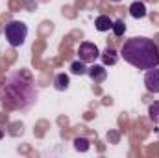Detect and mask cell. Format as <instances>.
<instances>
[{"label": "cell", "instance_id": "1", "mask_svg": "<svg viewBox=\"0 0 159 158\" xmlns=\"http://www.w3.org/2000/svg\"><path fill=\"white\" fill-rule=\"evenodd\" d=\"M0 101L9 110H30L37 101L35 84L24 73H13L0 86Z\"/></svg>", "mask_w": 159, "mask_h": 158}, {"label": "cell", "instance_id": "2", "mask_svg": "<svg viewBox=\"0 0 159 158\" xmlns=\"http://www.w3.org/2000/svg\"><path fill=\"white\" fill-rule=\"evenodd\" d=\"M120 56L124 58V62L143 71L154 69L159 65V47L154 39L148 37L126 39L120 48Z\"/></svg>", "mask_w": 159, "mask_h": 158}, {"label": "cell", "instance_id": "3", "mask_svg": "<svg viewBox=\"0 0 159 158\" xmlns=\"http://www.w3.org/2000/svg\"><path fill=\"white\" fill-rule=\"evenodd\" d=\"M4 36L11 47H22L28 37V26L22 21H9L4 26Z\"/></svg>", "mask_w": 159, "mask_h": 158}, {"label": "cell", "instance_id": "4", "mask_svg": "<svg viewBox=\"0 0 159 158\" xmlns=\"http://www.w3.org/2000/svg\"><path fill=\"white\" fill-rule=\"evenodd\" d=\"M78 58L81 60V62H85V63H94V62L100 58V50H98V47H96L94 43L85 41V43L80 45Z\"/></svg>", "mask_w": 159, "mask_h": 158}, {"label": "cell", "instance_id": "5", "mask_svg": "<svg viewBox=\"0 0 159 158\" xmlns=\"http://www.w3.org/2000/svg\"><path fill=\"white\" fill-rule=\"evenodd\" d=\"M144 87L150 91V93H159V69H148L146 75H144Z\"/></svg>", "mask_w": 159, "mask_h": 158}, {"label": "cell", "instance_id": "6", "mask_svg": "<svg viewBox=\"0 0 159 158\" xmlns=\"http://www.w3.org/2000/svg\"><path fill=\"white\" fill-rule=\"evenodd\" d=\"M87 75H89V78L93 80L94 84H102V82H106V78H107V69H106V65L93 63L87 69Z\"/></svg>", "mask_w": 159, "mask_h": 158}, {"label": "cell", "instance_id": "7", "mask_svg": "<svg viewBox=\"0 0 159 158\" xmlns=\"http://www.w3.org/2000/svg\"><path fill=\"white\" fill-rule=\"evenodd\" d=\"M100 58H102V63H104V65H115V63L119 62V54H117V50L111 48V47H107L104 52H100Z\"/></svg>", "mask_w": 159, "mask_h": 158}, {"label": "cell", "instance_id": "8", "mask_svg": "<svg viewBox=\"0 0 159 158\" xmlns=\"http://www.w3.org/2000/svg\"><path fill=\"white\" fill-rule=\"evenodd\" d=\"M129 15L133 17V19H144L146 17V6H144V2H133L131 6H129Z\"/></svg>", "mask_w": 159, "mask_h": 158}, {"label": "cell", "instance_id": "9", "mask_svg": "<svg viewBox=\"0 0 159 158\" xmlns=\"http://www.w3.org/2000/svg\"><path fill=\"white\" fill-rule=\"evenodd\" d=\"M69 86H70V78H69V75L59 73V75L54 77V87H56L57 91H67Z\"/></svg>", "mask_w": 159, "mask_h": 158}, {"label": "cell", "instance_id": "10", "mask_svg": "<svg viewBox=\"0 0 159 158\" xmlns=\"http://www.w3.org/2000/svg\"><path fill=\"white\" fill-rule=\"evenodd\" d=\"M94 28H96L98 32H107V30L113 28V21H111L107 15H100V17H96V21H94Z\"/></svg>", "mask_w": 159, "mask_h": 158}, {"label": "cell", "instance_id": "11", "mask_svg": "<svg viewBox=\"0 0 159 158\" xmlns=\"http://www.w3.org/2000/svg\"><path fill=\"white\" fill-rule=\"evenodd\" d=\"M87 65H85V62H81V60H76V62H72L70 63V73L72 75H76V77H83V75H87Z\"/></svg>", "mask_w": 159, "mask_h": 158}, {"label": "cell", "instance_id": "12", "mask_svg": "<svg viewBox=\"0 0 159 158\" xmlns=\"http://www.w3.org/2000/svg\"><path fill=\"white\" fill-rule=\"evenodd\" d=\"M148 117H150V121H152V123L159 125V101L152 102V104L148 106Z\"/></svg>", "mask_w": 159, "mask_h": 158}, {"label": "cell", "instance_id": "13", "mask_svg": "<svg viewBox=\"0 0 159 158\" xmlns=\"http://www.w3.org/2000/svg\"><path fill=\"white\" fill-rule=\"evenodd\" d=\"M113 34L117 36V37H122L124 36V32H126V22L122 21V19H117V21H113Z\"/></svg>", "mask_w": 159, "mask_h": 158}, {"label": "cell", "instance_id": "14", "mask_svg": "<svg viewBox=\"0 0 159 158\" xmlns=\"http://www.w3.org/2000/svg\"><path fill=\"white\" fill-rule=\"evenodd\" d=\"M74 149H76V151H81V153L89 151V140H85V138H76V140H74Z\"/></svg>", "mask_w": 159, "mask_h": 158}, {"label": "cell", "instance_id": "15", "mask_svg": "<svg viewBox=\"0 0 159 158\" xmlns=\"http://www.w3.org/2000/svg\"><path fill=\"white\" fill-rule=\"evenodd\" d=\"M2 138H4V130L0 128V140H2Z\"/></svg>", "mask_w": 159, "mask_h": 158}, {"label": "cell", "instance_id": "16", "mask_svg": "<svg viewBox=\"0 0 159 158\" xmlns=\"http://www.w3.org/2000/svg\"><path fill=\"white\" fill-rule=\"evenodd\" d=\"M109 2H113V4H117V2H120V0H109Z\"/></svg>", "mask_w": 159, "mask_h": 158}]
</instances>
